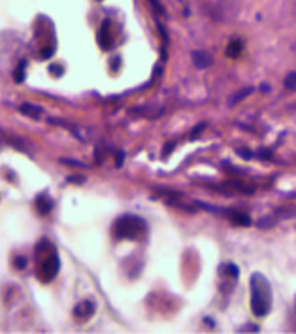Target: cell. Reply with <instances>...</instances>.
Listing matches in <instances>:
<instances>
[{
  "label": "cell",
  "mask_w": 296,
  "mask_h": 334,
  "mask_svg": "<svg viewBox=\"0 0 296 334\" xmlns=\"http://www.w3.org/2000/svg\"><path fill=\"white\" fill-rule=\"evenodd\" d=\"M93 312H94V304L91 302V300H83V302L78 304L76 310H74V314H76L78 317H89V316H93Z\"/></svg>",
  "instance_id": "obj_6"
},
{
  "label": "cell",
  "mask_w": 296,
  "mask_h": 334,
  "mask_svg": "<svg viewBox=\"0 0 296 334\" xmlns=\"http://www.w3.org/2000/svg\"><path fill=\"white\" fill-rule=\"evenodd\" d=\"M172 147H174V142H170L168 145H166V147H164L166 151H162V157H168V155H170V153H172Z\"/></svg>",
  "instance_id": "obj_19"
},
{
  "label": "cell",
  "mask_w": 296,
  "mask_h": 334,
  "mask_svg": "<svg viewBox=\"0 0 296 334\" xmlns=\"http://www.w3.org/2000/svg\"><path fill=\"white\" fill-rule=\"evenodd\" d=\"M192 61H194L196 68H208L211 64V57L204 51H192Z\"/></svg>",
  "instance_id": "obj_7"
},
{
  "label": "cell",
  "mask_w": 296,
  "mask_h": 334,
  "mask_svg": "<svg viewBox=\"0 0 296 334\" xmlns=\"http://www.w3.org/2000/svg\"><path fill=\"white\" fill-rule=\"evenodd\" d=\"M49 72H55V76H61V74H63V66H57V64H53V66L49 68Z\"/></svg>",
  "instance_id": "obj_18"
},
{
  "label": "cell",
  "mask_w": 296,
  "mask_h": 334,
  "mask_svg": "<svg viewBox=\"0 0 296 334\" xmlns=\"http://www.w3.org/2000/svg\"><path fill=\"white\" fill-rule=\"evenodd\" d=\"M14 263H16V266L23 268V266L27 264V259H25V257H16V261H14Z\"/></svg>",
  "instance_id": "obj_17"
},
{
  "label": "cell",
  "mask_w": 296,
  "mask_h": 334,
  "mask_svg": "<svg viewBox=\"0 0 296 334\" xmlns=\"http://www.w3.org/2000/svg\"><path fill=\"white\" fill-rule=\"evenodd\" d=\"M253 91H255L253 87H245V89H242V91H238L236 95L230 96V100H228V104H230V106H234V104H238L240 100H244V98H247V96H249L251 93H253Z\"/></svg>",
  "instance_id": "obj_11"
},
{
  "label": "cell",
  "mask_w": 296,
  "mask_h": 334,
  "mask_svg": "<svg viewBox=\"0 0 296 334\" xmlns=\"http://www.w3.org/2000/svg\"><path fill=\"white\" fill-rule=\"evenodd\" d=\"M59 268H61V261H59V255L55 253H49L46 257V261L42 263V266H40V272H38V278L44 281V283H47V281H51V280H55V276L59 274Z\"/></svg>",
  "instance_id": "obj_3"
},
{
  "label": "cell",
  "mask_w": 296,
  "mask_h": 334,
  "mask_svg": "<svg viewBox=\"0 0 296 334\" xmlns=\"http://www.w3.org/2000/svg\"><path fill=\"white\" fill-rule=\"evenodd\" d=\"M204 127H206V125H204V123H200L198 127H196V128H194V130H192V134H191V138H192V140H194V138H198V136H200V132H202V130H204Z\"/></svg>",
  "instance_id": "obj_15"
},
{
  "label": "cell",
  "mask_w": 296,
  "mask_h": 334,
  "mask_svg": "<svg viewBox=\"0 0 296 334\" xmlns=\"http://www.w3.org/2000/svg\"><path fill=\"white\" fill-rule=\"evenodd\" d=\"M238 155H240V157H244V159H251L255 153H251V151H247V149H244V147H242V149H238Z\"/></svg>",
  "instance_id": "obj_16"
},
{
  "label": "cell",
  "mask_w": 296,
  "mask_h": 334,
  "mask_svg": "<svg viewBox=\"0 0 296 334\" xmlns=\"http://www.w3.org/2000/svg\"><path fill=\"white\" fill-rule=\"evenodd\" d=\"M21 113H25V115H29V117H40L42 113H44V110L40 108V106H34V104H21Z\"/></svg>",
  "instance_id": "obj_8"
},
{
  "label": "cell",
  "mask_w": 296,
  "mask_h": 334,
  "mask_svg": "<svg viewBox=\"0 0 296 334\" xmlns=\"http://www.w3.org/2000/svg\"><path fill=\"white\" fill-rule=\"evenodd\" d=\"M123 159H125V153H123V151H119V155H117V166H121V164H123Z\"/></svg>",
  "instance_id": "obj_20"
},
{
  "label": "cell",
  "mask_w": 296,
  "mask_h": 334,
  "mask_svg": "<svg viewBox=\"0 0 296 334\" xmlns=\"http://www.w3.org/2000/svg\"><path fill=\"white\" fill-rule=\"evenodd\" d=\"M228 217H230L234 223H238V225H244V227L251 225V217H249V215H245V213H242V211H228Z\"/></svg>",
  "instance_id": "obj_10"
},
{
  "label": "cell",
  "mask_w": 296,
  "mask_h": 334,
  "mask_svg": "<svg viewBox=\"0 0 296 334\" xmlns=\"http://www.w3.org/2000/svg\"><path fill=\"white\" fill-rule=\"evenodd\" d=\"M98 44H100V48L104 49V51L111 49V46H113L109 21H104V23H102V27H100V31H98Z\"/></svg>",
  "instance_id": "obj_4"
},
{
  "label": "cell",
  "mask_w": 296,
  "mask_h": 334,
  "mask_svg": "<svg viewBox=\"0 0 296 334\" xmlns=\"http://www.w3.org/2000/svg\"><path fill=\"white\" fill-rule=\"evenodd\" d=\"M36 208H38V211H40L42 215H46V213H49V211L53 210V200L47 196L46 193H44V194H38V196H36Z\"/></svg>",
  "instance_id": "obj_5"
},
{
  "label": "cell",
  "mask_w": 296,
  "mask_h": 334,
  "mask_svg": "<svg viewBox=\"0 0 296 334\" xmlns=\"http://www.w3.org/2000/svg\"><path fill=\"white\" fill-rule=\"evenodd\" d=\"M272 306V289L270 283L262 274H253L251 276V310L255 316L264 317Z\"/></svg>",
  "instance_id": "obj_1"
},
{
  "label": "cell",
  "mask_w": 296,
  "mask_h": 334,
  "mask_svg": "<svg viewBox=\"0 0 296 334\" xmlns=\"http://www.w3.org/2000/svg\"><path fill=\"white\" fill-rule=\"evenodd\" d=\"M242 49H244V44H242L240 40H232V42L228 44V48H226V55H228L230 59H236V57H240Z\"/></svg>",
  "instance_id": "obj_9"
},
{
  "label": "cell",
  "mask_w": 296,
  "mask_h": 334,
  "mask_svg": "<svg viewBox=\"0 0 296 334\" xmlns=\"http://www.w3.org/2000/svg\"><path fill=\"white\" fill-rule=\"evenodd\" d=\"M268 89H270V87H268L266 83H264V85H262V87H261V91H262V93H268Z\"/></svg>",
  "instance_id": "obj_21"
},
{
  "label": "cell",
  "mask_w": 296,
  "mask_h": 334,
  "mask_svg": "<svg viewBox=\"0 0 296 334\" xmlns=\"http://www.w3.org/2000/svg\"><path fill=\"white\" fill-rule=\"evenodd\" d=\"M149 4H151V8H153V12H155L157 16H162V14H166V12H164V6H162L158 0H149Z\"/></svg>",
  "instance_id": "obj_13"
},
{
  "label": "cell",
  "mask_w": 296,
  "mask_h": 334,
  "mask_svg": "<svg viewBox=\"0 0 296 334\" xmlns=\"http://www.w3.org/2000/svg\"><path fill=\"white\" fill-rule=\"evenodd\" d=\"M285 87L289 91H296V72H291L285 76Z\"/></svg>",
  "instance_id": "obj_12"
},
{
  "label": "cell",
  "mask_w": 296,
  "mask_h": 334,
  "mask_svg": "<svg viewBox=\"0 0 296 334\" xmlns=\"http://www.w3.org/2000/svg\"><path fill=\"white\" fill-rule=\"evenodd\" d=\"M25 61H23V63H21V66H19V68H17L16 70V81L17 83H21V81H25Z\"/></svg>",
  "instance_id": "obj_14"
},
{
  "label": "cell",
  "mask_w": 296,
  "mask_h": 334,
  "mask_svg": "<svg viewBox=\"0 0 296 334\" xmlns=\"http://www.w3.org/2000/svg\"><path fill=\"white\" fill-rule=\"evenodd\" d=\"M143 230H145V223L134 215H123L121 219L115 221L113 227V234L117 238H136Z\"/></svg>",
  "instance_id": "obj_2"
}]
</instances>
